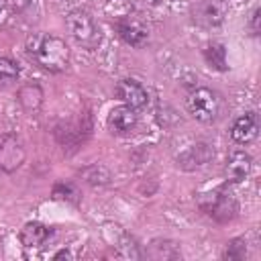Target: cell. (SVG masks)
Here are the masks:
<instances>
[{
	"mask_svg": "<svg viewBox=\"0 0 261 261\" xmlns=\"http://www.w3.org/2000/svg\"><path fill=\"white\" fill-rule=\"evenodd\" d=\"M139 124V114L135 108L130 106H118V108H112L110 114H108V128L110 133L114 135H120V137H126L130 135Z\"/></svg>",
	"mask_w": 261,
	"mask_h": 261,
	"instance_id": "obj_6",
	"label": "cell"
},
{
	"mask_svg": "<svg viewBox=\"0 0 261 261\" xmlns=\"http://www.w3.org/2000/svg\"><path fill=\"white\" fill-rule=\"evenodd\" d=\"M186 108L196 120H200L204 124H210L222 112V98L212 88H196L188 94Z\"/></svg>",
	"mask_w": 261,
	"mask_h": 261,
	"instance_id": "obj_2",
	"label": "cell"
},
{
	"mask_svg": "<svg viewBox=\"0 0 261 261\" xmlns=\"http://www.w3.org/2000/svg\"><path fill=\"white\" fill-rule=\"evenodd\" d=\"M16 77H18V65L8 57H0V84H10Z\"/></svg>",
	"mask_w": 261,
	"mask_h": 261,
	"instance_id": "obj_16",
	"label": "cell"
},
{
	"mask_svg": "<svg viewBox=\"0 0 261 261\" xmlns=\"http://www.w3.org/2000/svg\"><path fill=\"white\" fill-rule=\"evenodd\" d=\"M51 230L41 224V222H27L20 230V243L27 247V249H33V247H41L47 239H49Z\"/></svg>",
	"mask_w": 261,
	"mask_h": 261,
	"instance_id": "obj_12",
	"label": "cell"
},
{
	"mask_svg": "<svg viewBox=\"0 0 261 261\" xmlns=\"http://www.w3.org/2000/svg\"><path fill=\"white\" fill-rule=\"evenodd\" d=\"M200 206L208 216H212V218H216L220 222H226L237 214V202H234L232 194H228L224 190L208 194V202L202 200Z\"/></svg>",
	"mask_w": 261,
	"mask_h": 261,
	"instance_id": "obj_5",
	"label": "cell"
},
{
	"mask_svg": "<svg viewBox=\"0 0 261 261\" xmlns=\"http://www.w3.org/2000/svg\"><path fill=\"white\" fill-rule=\"evenodd\" d=\"M67 29H69L71 37H73L80 45H84V47H88V49L98 47L100 41H102L100 27H98L96 20H94L88 12H84V10H73V12L67 14Z\"/></svg>",
	"mask_w": 261,
	"mask_h": 261,
	"instance_id": "obj_3",
	"label": "cell"
},
{
	"mask_svg": "<svg viewBox=\"0 0 261 261\" xmlns=\"http://www.w3.org/2000/svg\"><path fill=\"white\" fill-rule=\"evenodd\" d=\"M257 130H259V122H257L255 112H247L234 120V124L230 128V137L239 145H247L257 137Z\"/></svg>",
	"mask_w": 261,
	"mask_h": 261,
	"instance_id": "obj_9",
	"label": "cell"
},
{
	"mask_svg": "<svg viewBox=\"0 0 261 261\" xmlns=\"http://www.w3.org/2000/svg\"><path fill=\"white\" fill-rule=\"evenodd\" d=\"M149 255L153 259H177V257H181V253L177 249V243H173V241H161V239L151 243Z\"/></svg>",
	"mask_w": 261,
	"mask_h": 261,
	"instance_id": "obj_15",
	"label": "cell"
},
{
	"mask_svg": "<svg viewBox=\"0 0 261 261\" xmlns=\"http://www.w3.org/2000/svg\"><path fill=\"white\" fill-rule=\"evenodd\" d=\"M116 96H118L126 106L135 108V110L145 108L147 102H149L147 90H145L143 84L137 82V80H120L118 86H116Z\"/></svg>",
	"mask_w": 261,
	"mask_h": 261,
	"instance_id": "obj_7",
	"label": "cell"
},
{
	"mask_svg": "<svg viewBox=\"0 0 261 261\" xmlns=\"http://www.w3.org/2000/svg\"><path fill=\"white\" fill-rule=\"evenodd\" d=\"M243 257H245V241L243 239L230 241V245L224 251V259H243Z\"/></svg>",
	"mask_w": 261,
	"mask_h": 261,
	"instance_id": "obj_17",
	"label": "cell"
},
{
	"mask_svg": "<svg viewBox=\"0 0 261 261\" xmlns=\"http://www.w3.org/2000/svg\"><path fill=\"white\" fill-rule=\"evenodd\" d=\"M16 100L18 104L22 106L24 112L29 114H35L41 106H43V90L39 84H33V82H27L18 88L16 92Z\"/></svg>",
	"mask_w": 261,
	"mask_h": 261,
	"instance_id": "obj_11",
	"label": "cell"
},
{
	"mask_svg": "<svg viewBox=\"0 0 261 261\" xmlns=\"http://www.w3.org/2000/svg\"><path fill=\"white\" fill-rule=\"evenodd\" d=\"M24 157H27L24 145L16 135H12V133L0 135V169L2 171L12 173L14 169H18L22 165Z\"/></svg>",
	"mask_w": 261,
	"mask_h": 261,
	"instance_id": "obj_4",
	"label": "cell"
},
{
	"mask_svg": "<svg viewBox=\"0 0 261 261\" xmlns=\"http://www.w3.org/2000/svg\"><path fill=\"white\" fill-rule=\"evenodd\" d=\"M204 59L206 63L212 67V69H218V71H224L228 65H226V49L222 43H210L206 49H204Z\"/></svg>",
	"mask_w": 261,
	"mask_h": 261,
	"instance_id": "obj_14",
	"label": "cell"
},
{
	"mask_svg": "<svg viewBox=\"0 0 261 261\" xmlns=\"http://www.w3.org/2000/svg\"><path fill=\"white\" fill-rule=\"evenodd\" d=\"M251 155H247L245 151H232L226 159V165H224V175L228 181H243L249 173H251Z\"/></svg>",
	"mask_w": 261,
	"mask_h": 261,
	"instance_id": "obj_8",
	"label": "cell"
},
{
	"mask_svg": "<svg viewBox=\"0 0 261 261\" xmlns=\"http://www.w3.org/2000/svg\"><path fill=\"white\" fill-rule=\"evenodd\" d=\"M259 14H261V10L257 8V10L253 12V24H251V27H253V33H257V31H259Z\"/></svg>",
	"mask_w": 261,
	"mask_h": 261,
	"instance_id": "obj_18",
	"label": "cell"
},
{
	"mask_svg": "<svg viewBox=\"0 0 261 261\" xmlns=\"http://www.w3.org/2000/svg\"><path fill=\"white\" fill-rule=\"evenodd\" d=\"M61 257H65V259H69L71 255H69V251H59V253H57V255H55L53 259H61Z\"/></svg>",
	"mask_w": 261,
	"mask_h": 261,
	"instance_id": "obj_19",
	"label": "cell"
},
{
	"mask_svg": "<svg viewBox=\"0 0 261 261\" xmlns=\"http://www.w3.org/2000/svg\"><path fill=\"white\" fill-rule=\"evenodd\" d=\"M212 157H214L212 147H208L206 143H198V145H192L190 149H186L177 157V167H181V169H196V167L208 163Z\"/></svg>",
	"mask_w": 261,
	"mask_h": 261,
	"instance_id": "obj_10",
	"label": "cell"
},
{
	"mask_svg": "<svg viewBox=\"0 0 261 261\" xmlns=\"http://www.w3.org/2000/svg\"><path fill=\"white\" fill-rule=\"evenodd\" d=\"M27 55L47 71H63L69 65V47L63 39L47 33H35L27 39Z\"/></svg>",
	"mask_w": 261,
	"mask_h": 261,
	"instance_id": "obj_1",
	"label": "cell"
},
{
	"mask_svg": "<svg viewBox=\"0 0 261 261\" xmlns=\"http://www.w3.org/2000/svg\"><path fill=\"white\" fill-rule=\"evenodd\" d=\"M116 29H118V35H120L128 45H133V47H143V45L149 41L147 31H145L141 24H137V22L124 20V22H118Z\"/></svg>",
	"mask_w": 261,
	"mask_h": 261,
	"instance_id": "obj_13",
	"label": "cell"
},
{
	"mask_svg": "<svg viewBox=\"0 0 261 261\" xmlns=\"http://www.w3.org/2000/svg\"><path fill=\"white\" fill-rule=\"evenodd\" d=\"M6 2H8V0H0V12L4 10V6H6Z\"/></svg>",
	"mask_w": 261,
	"mask_h": 261,
	"instance_id": "obj_20",
	"label": "cell"
}]
</instances>
